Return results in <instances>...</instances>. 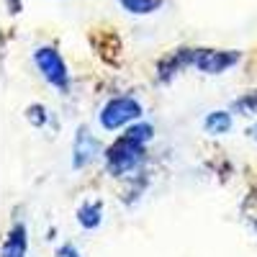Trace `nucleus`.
<instances>
[{"instance_id": "6", "label": "nucleus", "mask_w": 257, "mask_h": 257, "mask_svg": "<svg viewBox=\"0 0 257 257\" xmlns=\"http://www.w3.org/2000/svg\"><path fill=\"white\" fill-rule=\"evenodd\" d=\"M193 57H196V49H175V52H170V54L162 57L160 64H157V77H160L162 82H170L180 70L190 67Z\"/></svg>"}, {"instance_id": "13", "label": "nucleus", "mask_w": 257, "mask_h": 257, "mask_svg": "<svg viewBox=\"0 0 257 257\" xmlns=\"http://www.w3.org/2000/svg\"><path fill=\"white\" fill-rule=\"evenodd\" d=\"M54 257H80V252H77L75 244H62V247L54 252Z\"/></svg>"}, {"instance_id": "9", "label": "nucleus", "mask_w": 257, "mask_h": 257, "mask_svg": "<svg viewBox=\"0 0 257 257\" xmlns=\"http://www.w3.org/2000/svg\"><path fill=\"white\" fill-rule=\"evenodd\" d=\"M203 128L213 137H221V134H229L231 132V116L226 111H211L203 121Z\"/></svg>"}, {"instance_id": "1", "label": "nucleus", "mask_w": 257, "mask_h": 257, "mask_svg": "<svg viewBox=\"0 0 257 257\" xmlns=\"http://www.w3.org/2000/svg\"><path fill=\"white\" fill-rule=\"evenodd\" d=\"M155 128L144 123V121H137L126 128V134H121L108 149H105V170L113 175V178H123L128 173L144 162V147L152 139Z\"/></svg>"}, {"instance_id": "15", "label": "nucleus", "mask_w": 257, "mask_h": 257, "mask_svg": "<svg viewBox=\"0 0 257 257\" xmlns=\"http://www.w3.org/2000/svg\"><path fill=\"white\" fill-rule=\"evenodd\" d=\"M247 137H249V139H254V142H257V123H254V126H249V128H247Z\"/></svg>"}, {"instance_id": "4", "label": "nucleus", "mask_w": 257, "mask_h": 257, "mask_svg": "<svg viewBox=\"0 0 257 257\" xmlns=\"http://www.w3.org/2000/svg\"><path fill=\"white\" fill-rule=\"evenodd\" d=\"M239 59H242V54L234 49H196L193 67L201 70L203 75H221V72L231 70Z\"/></svg>"}, {"instance_id": "7", "label": "nucleus", "mask_w": 257, "mask_h": 257, "mask_svg": "<svg viewBox=\"0 0 257 257\" xmlns=\"http://www.w3.org/2000/svg\"><path fill=\"white\" fill-rule=\"evenodd\" d=\"M26 254H29V231H26V224L18 221L8 229L0 257H26Z\"/></svg>"}, {"instance_id": "11", "label": "nucleus", "mask_w": 257, "mask_h": 257, "mask_svg": "<svg viewBox=\"0 0 257 257\" xmlns=\"http://www.w3.org/2000/svg\"><path fill=\"white\" fill-rule=\"evenodd\" d=\"M231 108L237 111V113H242V116H257V90L237 98V100L231 103Z\"/></svg>"}, {"instance_id": "5", "label": "nucleus", "mask_w": 257, "mask_h": 257, "mask_svg": "<svg viewBox=\"0 0 257 257\" xmlns=\"http://www.w3.org/2000/svg\"><path fill=\"white\" fill-rule=\"evenodd\" d=\"M100 152V144L98 139L88 132L85 126L77 128V134H75V142H72V167L75 170H82V167H88Z\"/></svg>"}, {"instance_id": "12", "label": "nucleus", "mask_w": 257, "mask_h": 257, "mask_svg": "<svg viewBox=\"0 0 257 257\" xmlns=\"http://www.w3.org/2000/svg\"><path fill=\"white\" fill-rule=\"evenodd\" d=\"M26 118H29L34 126H44V123H47V108H44V105H39V103H34L31 108L26 111Z\"/></svg>"}, {"instance_id": "8", "label": "nucleus", "mask_w": 257, "mask_h": 257, "mask_svg": "<svg viewBox=\"0 0 257 257\" xmlns=\"http://www.w3.org/2000/svg\"><path fill=\"white\" fill-rule=\"evenodd\" d=\"M100 221H103V203H100V201H85V203L77 208V224H80L82 229L93 231V229L100 226Z\"/></svg>"}, {"instance_id": "3", "label": "nucleus", "mask_w": 257, "mask_h": 257, "mask_svg": "<svg viewBox=\"0 0 257 257\" xmlns=\"http://www.w3.org/2000/svg\"><path fill=\"white\" fill-rule=\"evenodd\" d=\"M34 64L36 70L41 72V77H44L52 88L67 93L70 88V70H67V62L62 59V54L57 52V47H36L34 49Z\"/></svg>"}, {"instance_id": "10", "label": "nucleus", "mask_w": 257, "mask_h": 257, "mask_svg": "<svg viewBox=\"0 0 257 257\" xmlns=\"http://www.w3.org/2000/svg\"><path fill=\"white\" fill-rule=\"evenodd\" d=\"M118 3L126 13H132V16H149L162 6V0H118Z\"/></svg>"}, {"instance_id": "14", "label": "nucleus", "mask_w": 257, "mask_h": 257, "mask_svg": "<svg viewBox=\"0 0 257 257\" xmlns=\"http://www.w3.org/2000/svg\"><path fill=\"white\" fill-rule=\"evenodd\" d=\"M6 3H8V11L16 16V13H21V0H6Z\"/></svg>"}, {"instance_id": "2", "label": "nucleus", "mask_w": 257, "mask_h": 257, "mask_svg": "<svg viewBox=\"0 0 257 257\" xmlns=\"http://www.w3.org/2000/svg\"><path fill=\"white\" fill-rule=\"evenodd\" d=\"M144 108L142 103L132 95H116L111 98L108 103L100 108V126L105 128V132H116V128L121 126H128V123H137L142 118Z\"/></svg>"}]
</instances>
